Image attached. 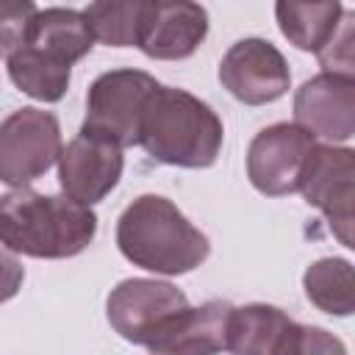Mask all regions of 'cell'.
Returning a JSON list of instances; mask_svg holds the SVG:
<instances>
[{
  "mask_svg": "<svg viewBox=\"0 0 355 355\" xmlns=\"http://www.w3.org/2000/svg\"><path fill=\"white\" fill-rule=\"evenodd\" d=\"M122 166H125L122 147L80 130L67 147H61L58 183L64 197L89 208L100 202L119 183Z\"/></svg>",
  "mask_w": 355,
  "mask_h": 355,
  "instance_id": "8fae6325",
  "label": "cell"
},
{
  "mask_svg": "<svg viewBox=\"0 0 355 355\" xmlns=\"http://www.w3.org/2000/svg\"><path fill=\"white\" fill-rule=\"evenodd\" d=\"M230 313L233 305L225 300H208L197 308L186 305L172 313L144 347L153 355H219L227 349Z\"/></svg>",
  "mask_w": 355,
  "mask_h": 355,
  "instance_id": "4fadbf2b",
  "label": "cell"
},
{
  "mask_svg": "<svg viewBox=\"0 0 355 355\" xmlns=\"http://www.w3.org/2000/svg\"><path fill=\"white\" fill-rule=\"evenodd\" d=\"M313 136L291 122H277L263 128L247 150V178L266 197H283L300 189V178L311 150Z\"/></svg>",
  "mask_w": 355,
  "mask_h": 355,
  "instance_id": "ba28073f",
  "label": "cell"
},
{
  "mask_svg": "<svg viewBox=\"0 0 355 355\" xmlns=\"http://www.w3.org/2000/svg\"><path fill=\"white\" fill-rule=\"evenodd\" d=\"M305 297L324 313L349 316L355 308V272L344 258H322L302 275Z\"/></svg>",
  "mask_w": 355,
  "mask_h": 355,
  "instance_id": "ac0fdd59",
  "label": "cell"
},
{
  "mask_svg": "<svg viewBox=\"0 0 355 355\" xmlns=\"http://www.w3.org/2000/svg\"><path fill=\"white\" fill-rule=\"evenodd\" d=\"M352 19H355V14H344L336 33L330 36V42L316 53L327 72L352 75V33H355Z\"/></svg>",
  "mask_w": 355,
  "mask_h": 355,
  "instance_id": "44dd1931",
  "label": "cell"
},
{
  "mask_svg": "<svg viewBox=\"0 0 355 355\" xmlns=\"http://www.w3.org/2000/svg\"><path fill=\"white\" fill-rule=\"evenodd\" d=\"M92 31L83 19V11L75 8H44L36 11L31 25H28V36L25 44L53 55L55 61L72 67L78 58H83L92 50Z\"/></svg>",
  "mask_w": 355,
  "mask_h": 355,
  "instance_id": "9a60e30c",
  "label": "cell"
},
{
  "mask_svg": "<svg viewBox=\"0 0 355 355\" xmlns=\"http://www.w3.org/2000/svg\"><path fill=\"white\" fill-rule=\"evenodd\" d=\"M144 0L130 3H92L83 11V19L92 36L108 47H130L139 42L141 19H144Z\"/></svg>",
  "mask_w": 355,
  "mask_h": 355,
  "instance_id": "d6986e66",
  "label": "cell"
},
{
  "mask_svg": "<svg viewBox=\"0 0 355 355\" xmlns=\"http://www.w3.org/2000/svg\"><path fill=\"white\" fill-rule=\"evenodd\" d=\"M227 349L233 355H347L341 338L324 327L300 324L266 302L233 308Z\"/></svg>",
  "mask_w": 355,
  "mask_h": 355,
  "instance_id": "277c9868",
  "label": "cell"
},
{
  "mask_svg": "<svg viewBox=\"0 0 355 355\" xmlns=\"http://www.w3.org/2000/svg\"><path fill=\"white\" fill-rule=\"evenodd\" d=\"M22 277H25V269H22L17 252H11V250L0 241V302L11 300V297L19 291Z\"/></svg>",
  "mask_w": 355,
  "mask_h": 355,
  "instance_id": "7402d4cb",
  "label": "cell"
},
{
  "mask_svg": "<svg viewBox=\"0 0 355 355\" xmlns=\"http://www.w3.org/2000/svg\"><path fill=\"white\" fill-rule=\"evenodd\" d=\"M305 202L319 208L327 222L333 236L344 247L352 244V200H355V153L349 147H313L302 178L300 189Z\"/></svg>",
  "mask_w": 355,
  "mask_h": 355,
  "instance_id": "52a82bcc",
  "label": "cell"
},
{
  "mask_svg": "<svg viewBox=\"0 0 355 355\" xmlns=\"http://www.w3.org/2000/svg\"><path fill=\"white\" fill-rule=\"evenodd\" d=\"M208 33V11L197 3H147L139 42L144 55L158 61L189 58Z\"/></svg>",
  "mask_w": 355,
  "mask_h": 355,
  "instance_id": "5bb4252c",
  "label": "cell"
},
{
  "mask_svg": "<svg viewBox=\"0 0 355 355\" xmlns=\"http://www.w3.org/2000/svg\"><path fill=\"white\" fill-rule=\"evenodd\" d=\"M97 233L92 208L64 197L14 189L0 197V241L31 258H72Z\"/></svg>",
  "mask_w": 355,
  "mask_h": 355,
  "instance_id": "7a4b0ae2",
  "label": "cell"
},
{
  "mask_svg": "<svg viewBox=\"0 0 355 355\" xmlns=\"http://www.w3.org/2000/svg\"><path fill=\"white\" fill-rule=\"evenodd\" d=\"M116 247L133 266L155 275H186L211 252L208 236L161 194H141L122 211Z\"/></svg>",
  "mask_w": 355,
  "mask_h": 355,
  "instance_id": "3957f363",
  "label": "cell"
},
{
  "mask_svg": "<svg viewBox=\"0 0 355 355\" xmlns=\"http://www.w3.org/2000/svg\"><path fill=\"white\" fill-rule=\"evenodd\" d=\"M61 155V128L55 114L19 108L0 122V180L25 189L42 178Z\"/></svg>",
  "mask_w": 355,
  "mask_h": 355,
  "instance_id": "8992f818",
  "label": "cell"
},
{
  "mask_svg": "<svg viewBox=\"0 0 355 355\" xmlns=\"http://www.w3.org/2000/svg\"><path fill=\"white\" fill-rule=\"evenodd\" d=\"M294 119L311 136L347 141L355 133V78L322 72L294 94Z\"/></svg>",
  "mask_w": 355,
  "mask_h": 355,
  "instance_id": "7c38bea8",
  "label": "cell"
},
{
  "mask_svg": "<svg viewBox=\"0 0 355 355\" xmlns=\"http://www.w3.org/2000/svg\"><path fill=\"white\" fill-rule=\"evenodd\" d=\"M222 86L247 105L275 103L288 92L291 75L283 53L266 39L236 42L219 64Z\"/></svg>",
  "mask_w": 355,
  "mask_h": 355,
  "instance_id": "30bf717a",
  "label": "cell"
},
{
  "mask_svg": "<svg viewBox=\"0 0 355 355\" xmlns=\"http://www.w3.org/2000/svg\"><path fill=\"white\" fill-rule=\"evenodd\" d=\"M189 305L186 294L164 280L130 277L122 280L105 302L111 327L130 344H147V338L178 311Z\"/></svg>",
  "mask_w": 355,
  "mask_h": 355,
  "instance_id": "9c48e42d",
  "label": "cell"
},
{
  "mask_svg": "<svg viewBox=\"0 0 355 355\" xmlns=\"http://www.w3.org/2000/svg\"><path fill=\"white\" fill-rule=\"evenodd\" d=\"M222 139V119L208 103L175 86H158L141 108L136 144L161 164L205 169L219 158Z\"/></svg>",
  "mask_w": 355,
  "mask_h": 355,
  "instance_id": "6da1fadb",
  "label": "cell"
},
{
  "mask_svg": "<svg viewBox=\"0 0 355 355\" xmlns=\"http://www.w3.org/2000/svg\"><path fill=\"white\" fill-rule=\"evenodd\" d=\"M161 83L141 69H111L100 75L86 94L83 133L114 141L116 147L136 144L139 116L147 97Z\"/></svg>",
  "mask_w": 355,
  "mask_h": 355,
  "instance_id": "5b68a950",
  "label": "cell"
},
{
  "mask_svg": "<svg viewBox=\"0 0 355 355\" xmlns=\"http://www.w3.org/2000/svg\"><path fill=\"white\" fill-rule=\"evenodd\" d=\"M8 78L19 92L42 103H58L69 89V67L31 44L8 55Z\"/></svg>",
  "mask_w": 355,
  "mask_h": 355,
  "instance_id": "e0dca14e",
  "label": "cell"
},
{
  "mask_svg": "<svg viewBox=\"0 0 355 355\" xmlns=\"http://www.w3.org/2000/svg\"><path fill=\"white\" fill-rule=\"evenodd\" d=\"M36 11L39 8L28 0H0V58H8L25 44Z\"/></svg>",
  "mask_w": 355,
  "mask_h": 355,
  "instance_id": "ffe728a7",
  "label": "cell"
},
{
  "mask_svg": "<svg viewBox=\"0 0 355 355\" xmlns=\"http://www.w3.org/2000/svg\"><path fill=\"white\" fill-rule=\"evenodd\" d=\"M275 14H277V25L283 36L294 47L319 53L336 33L344 17V8L338 0H327V3H286L283 0L275 6Z\"/></svg>",
  "mask_w": 355,
  "mask_h": 355,
  "instance_id": "2e32d148",
  "label": "cell"
}]
</instances>
